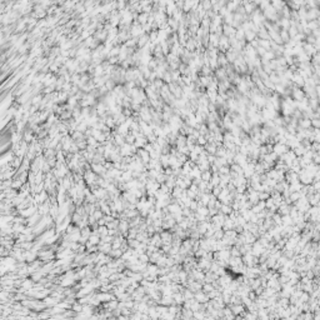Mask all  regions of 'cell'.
Wrapping results in <instances>:
<instances>
[{
	"instance_id": "8",
	"label": "cell",
	"mask_w": 320,
	"mask_h": 320,
	"mask_svg": "<svg viewBox=\"0 0 320 320\" xmlns=\"http://www.w3.org/2000/svg\"><path fill=\"white\" fill-rule=\"evenodd\" d=\"M138 20H139V23H140L142 25H144V24H146V23H148V20H149V15H148L146 13H144V14L139 15Z\"/></svg>"
},
{
	"instance_id": "3",
	"label": "cell",
	"mask_w": 320,
	"mask_h": 320,
	"mask_svg": "<svg viewBox=\"0 0 320 320\" xmlns=\"http://www.w3.org/2000/svg\"><path fill=\"white\" fill-rule=\"evenodd\" d=\"M41 218H43V215H40L39 214V211H36L35 214H33L30 218H28V226H35L40 220H41Z\"/></svg>"
},
{
	"instance_id": "6",
	"label": "cell",
	"mask_w": 320,
	"mask_h": 320,
	"mask_svg": "<svg viewBox=\"0 0 320 320\" xmlns=\"http://www.w3.org/2000/svg\"><path fill=\"white\" fill-rule=\"evenodd\" d=\"M98 234L100 235V238H104L106 235H109V228L106 225H99L98 228Z\"/></svg>"
},
{
	"instance_id": "1",
	"label": "cell",
	"mask_w": 320,
	"mask_h": 320,
	"mask_svg": "<svg viewBox=\"0 0 320 320\" xmlns=\"http://www.w3.org/2000/svg\"><path fill=\"white\" fill-rule=\"evenodd\" d=\"M36 211H38V207H36V205H31V207H29V208H27V209L19 210V215H21V216H24L25 219H28V218H30L33 214H35Z\"/></svg>"
},
{
	"instance_id": "5",
	"label": "cell",
	"mask_w": 320,
	"mask_h": 320,
	"mask_svg": "<svg viewBox=\"0 0 320 320\" xmlns=\"http://www.w3.org/2000/svg\"><path fill=\"white\" fill-rule=\"evenodd\" d=\"M124 254V250L123 249H111V251L109 253V255L114 259H118V258H121V255Z\"/></svg>"
},
{
	"instance_id": "2",
	"label": "cell",
	"mask_w": 320,
	"mask_h": 320,
	"mask_svg": "<svg viewBox=\"0 0 320 320\" xmlns=\"http://www.w3.org/2000/svg\"><path fill=\"white\" fill-rule=\"evenodd\" d=\"M91 169H93V171L95 174H98L100 176H104L108 171V169L105 168L104 164H96V163H91Z\"/></svg>"
},
{
	"instance_id": "4",
	"label": "cell",
	"mask_w": 320,
	"mask_h": 320,
	"mask_svg": "<svg viewBox=\"0 0 320 320\" xmlns=\"http://www.w3.org/2000/svg\"><path fill=\"white\" fill-rule=\"evenodd\" d=\"M149 35L148 34H143L140 38H138V47L139 48H144L145 45L149 43Z\"/></svg>"
},
{
	"instance_id": "7",
	"label": "cell",
	"mask_w": 320,
	"mask_h": 320,
	"mask_svg": "<svg viewBox=\"0 0 320 320\" xmlns=\"http://www.w3.org/2000/svg\"><path fill=\"white\" fill-rule=\"evenodd\" d=\"M183 299H184V298H183V295H181V294H179L178 291L174 294V303H175L176 305H179V304H181L183 302H184Z\"/></svg>"
}]
</instances>
